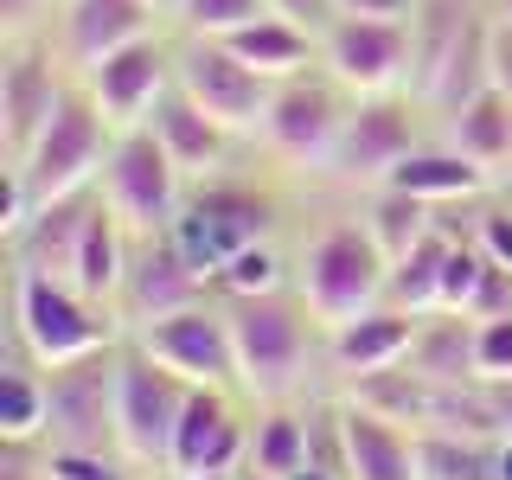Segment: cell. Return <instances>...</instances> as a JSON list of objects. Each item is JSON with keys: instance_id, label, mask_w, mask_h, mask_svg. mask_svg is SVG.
<instances>
[{"instance_id": "obj_1", "label": "cell", "mask_w": 512, "mask_h": 480, "mask_svg": "<svg viewBox=\"0 0 512 480\" xmlns=\"http://www.w3.org/2000/svg\"><path fill=\"white\" fill-rule=\"evenodd\" d=\"M231 314V346H237V391L244 404H295L308 384L314 346H327V327L301 301V288H269V295H224Z\"/></svg>"}, {"instance_id": "obj_2", "label": "cell", "mask_w": 512, "mask_h": 480, "mask_svg": "<svg viewBox=\"0 0 512 480\" xmlns=\"http://www.w3.org/2000/svg\"><path fill=\"white\" fill-rule=\"evenodd\" d=\"M122 314L90 301L71 276H52V269H7V340H20L39 365H64L84 359V352H103L122 340Z\"/></svg>"}, {"instance_id": "obj_3", "label": "cell", "mask_w": 512, "mask_h": 480, "mask_svg": "<svg viewBox=\"0 0 512 480\" xmlns=\"http://www.w3.org/2000/svg\"><path fill=\"white\" fill-rule=\"evenodd\" d=\"M384 276H391V256L378 250V237L365 231V218L320 224V231L308 237V250L295 256V288L314 308L320 327H340V320L378 308Z\"/></svg>"}, {"instance_id": "obj_4", "label": "cell", "mask_w": 512, "mask_h": 480, "mask_svg": "<svg viewBox=\"0 0 512 480\" xmlns=\"http://www.w3.org/2000/svg\"><path fill=\"white\" fill-rule=\"evenodd\" d=\"M109 148H116V122L103 116V103L84 84H71L64 103L52 109V122H45V135L32 141V154L13 173L26 180L32 205H45L64 199V192H90L109 167Z\"/></svg>"}, {"instance_id": "obj_5", "label": "cell", "mask_w": 512, "mask_h": 480, "mask_svg": "<svg viewBox=\"0 0 512 480\" xmlns=\"http://www.w3.org/2000/svg\"><path fill=\"white\" fill-rule=\"evenodd\" d=\"M192 384L180 372L122 340V372H116V448L135 461L148 480H173V429H180Z\"/></svg>"}, {"instance_id": "obj_6", "label": "cell", "mask_w": 512, "mask_h": 480, "mask_svg": "<svg viewBox=\"0 0 512 480\" xmlns=\"http://www.w3.org/2000/svg\"><path fill=\"white\" fill-rule=\"evenodd\" d=\"M167 237L205 269V276H218L237 250L269 244V237H276V199L218 173V180L186 186V205H180V218H173Z\"/></svg>"}, {"instance_id": "obj_7", "label": "cell", "mask_w": 512, "mask_h": 480, "mask_svg": "<svg viewBox=\"0 0 512 480\" xmlns=\"http://www.w3.org/2000/svg\"><path fill=\"white\" fill-rule=\"evenodd\" d=\"M96 192L128 224V237H160V231H173V218L186 205V173L173 167V154L160 148L154 128L141 122V128H116V148H109V167L96 180Z\"/></svg>"}, {"instance_id": "obj_8", "label": "cell", "mask_w": 512, "mask_h": 480, "mask_svg": "<svg viewBox=\"0 0 512 480\" xmlns=\"http://www.w3.org/2000/svg\"><path fill=\"white\" fill-rule=\"evenodd\" d=\"M346 109L352 96L333 84L327 71H301V77H282L269 90V116L256 128L269 160H282L288 173H327L333 160V141L346 128Z\"/></svg>"}, {"instance_id": "obj_9", "label": "cell", "mask_w": 512, "mask_h": 480, "mask_svg": "<svg viewBox=\"0 0 512 480\" xmlns=\"http://www.w3.org/2000/svg\"><path fill=\"white\" fill-rule=\"evenodd\" d=\"M173 84L237 141H256V128L269 116V90H276L263 71H250L231 52V39H205V32H173Z\"/></svg>"}, {"instance_id": "obj_10", "label": "cell", "mask_w": 512, "mask_h": 480, "mask_svg": "<svg viewBox=\"0 0 512 480\" xmlns=\"http://www.w3.org/2000/svg\"><path fill=\"white\" fill-rule=\"evenodd\" d=\"M423 116H429V109L416 103L410 90H391V96H352L346 128H340V141H333V160H327V180L359 186V192L384 186V180L397 173V160L429 141V135H423Z\"/></svg>"}, {"instance_id": "obj_11", "label": "cell", "mask_w": 512, "mask_h": 480, "mask_svg": "<svg viewBox=\"0 0 512 480\" xmlns=\"http://www.w3.org/2000/svg\"><path fill=\"white\" fill-rule=\"evenodd\" d=\"M71 64L58 58L52 32H32V39H0V160L20 167L32 154V141L45 135L52 109L71 90Z\"/></svg>"}, {"instance_id": "obj_12", "label": "cell", "mask_w": 512, "mask_h": 480, "mask_svg": "<svg viewBox=\"0 0 512 480\" xmlns=\"http://www.w3.org/2000/svg\"><path fill=\"white\" fill-rule=\"evenodd\" d=\"M122 340L103 352H84V359L45 365V448H116Z\"/></svg>"}, {"instance_id": "obj_13", "label": "cell", "mask_w": 512, "mask_h": 480, "mask_svg": "<svg viewBox=\"0 0 512 480\" xmlns=\"http://www.w3.org/2000/svg\"><path fill=\"white\" fill-rule=\"evenodd\" d=\"M410 58H416L410 20H359V13H340V20L320 32V71L346 96L410 90Z\"/></svg>"}, {"instance_id": "obj_14", "label": "cell", "mask_w": 512, "mask_h": 480, "mask_svg": "<svg viewBox=\"0 0 512 480\" xmlns=\"http://www.w3.org/2000/svg\"><path fill=\"white\" fill-rule=\"evenodd\" d=\"M141 352H154L167 372H180L186 384H224L237 391V346H231V314H224V295H205L192 308H173L148 320V327L128 333Z\"/></svg>"}, {"instance_id": "obj_15", "label": "cell", "mask_w": 512, "mask_h": 480, "mask_svg": "<svg viewBox=\"0 0 512 480\" xmlns=\"http://www.w3.org/2000/svg\"><path fill=\"white\" fill-rule=\"evenodd\" d=\"M250 455V416L244 391L224 384H192L180 429H173V480H199V474H244Z\"/></svg>"}, {"instance_id": "obj_16", "label": "cell", "mask_w": 512, "mask_h": 480, "mask_svg": "<svg viewBox=\"0 0 512 480\" xmlns=\"http://www.w3.org/2000/svg\"><path fill=\"white\" fill-rule=\"evenodd\" d=\"M218 295L212 276H205L192 256L173 244L167 231L160 237H135V250H128V276H122V295H116V314L122 327H148V320L173 314V308H192V301Z\"/></svg>"}, {"instance_id": "obj_17", "label": "cell", "mask_w": 512, "mask_h": 480, "mask_svg": "<svg viewBox=\"0 0 512 480\" xmlns=\"http://www.w3.org/2000/svg\"><path fill=\"white\" fill-rule=\"evenodd\" d=\"M77 84L103 103V116L116 122V128H141V122L154 116L160 90L173 84V32L160 26V32H148V39L122 45V52H109V58H96Z\"/></svg>"}, {"instance_id": "obj_18", "label": "cell", "mask_w": 512, "mask_h": 480, "mask_svg": "<svg viewBox=\"0 0 512 480\" xmlns=\"http://www.w3.org/2000/svg\"><path fill=\"white\" fill-rule=\"evenodd\" d=\"M160 26H167V13H160L154 0H58L52 45H58V58L71 64V77H84L96 58L148 39Z\"/></svg>"}, {"instance_id": "obj_19", "label": "cell", "mask_w": 512, "mask_h": 480, "mask_svg": "<svg viewBox=\"0 0 512 480\" xmlns=\"http://www.w3.org/2000/svg\"><path fill=\"white\" fill-rule=\"evenodd\" d=\"M333 416H340V448H346V480H423V461H416V429L391 423L384 410L359 404V397H333Z\"/></svg>"}, {"instance_id": "obj_20", "label": "cell", "mask_w": 512, "mask_h": 480, "mask_svg": "<svg viewBox=\"0 0 512 480\" xmlns=\"http://www.w3.org/2000/svg\"><path fill=\"white\" fill-rule=\"evenodd\" d=\"M416 320H423V314L397 308V301H378V308L340 320V327H327V365H333L346 384L365 378V372H391V365L410 359Z\"/></svg>"}, {"instance_id": "obj_21", "label": "cell", "mask_w": 512, "mask_h": 480, "mask_svg": "<svg viewBox=\"0 0 512 480\" xmlns=\"http://www.w3.org/2000/svg\"><path fill=\"white\" fill-rule=\"evenodd\" d=\"M148 128L160 135V148L173 154V167L186 173V186H199V180H218L224 167H231V148H237V135L224 122H212L199 103L180 90V84H167L160 90V103H154V116Z\"/></svg>"}, {"instance_id": "obj_22", "label": "cell", "mask_w": 512, "mask_h": 480, "mask_svg": "<svg viewBox=\"0 0 512 480\" xmlns=\"http://www.w3.org/2000/svg\"><path fill=\"white\" fill-rule=\"evenodd\" d=\"M384 186H404V192H416V199H429V205H455V199H487V192L500 186V173L468 160L455 141L429 135L423 148H410L404 160H397V173Z\"/></svg>"}, {"instance_id": "obj_23", "label": "cell", "mask_w": 512, "mask_h": 480, "mask_svg": "<svg viewBox=\"0 0 512 480\" xmlns=\"http://www.w3.org/2000/svg\"><path fill=\"white\" fill-rule=\"evenodd\" d=\"M96 205V186L90 192H64V199H45L20 231H7V263H26V269H52L64 276L71 269V250L84 237V218Z\"/></svg>"}, {"instance_id": "obj_24", "label": "cell", "mask_w": 512, "mask_h": 480, "mask_svg": "<svg viewBox=\"0 0 512 480\" xmlns=\"http://www.w3.org/2000/svg\"><path fill=\"white\" fill-rule=\"evenodd\" d=\"M128 250H135V237H128V224L103 205V192H96V205H90V218H84V237H77V250H71V276L77 288H84L90 301H103V308H116V295H122V276H128Z\"/></svg>"}, {"instance_id": "obj_25", "label": "cell", "mask_w": 512, "mask_h": 480, "mask_svg": "<svg viewBox=\"0 0 512 480\" xmlns=\"http://www.w3.org/2000/svg\"><path fill=\"white\" fill-rule=\"evenodd\" d=\"M314 461V410L301 404H256L250 410V455L244 474L256 480H288Z\"/></svg>"}, {"instance_id": "obj_26", "label": "cell", "mask_w": 512, "mask_h": 480, "mask_svg": "<svg viewBox=\"0 0 512 480\" xmlns=\"http://www.w3.org/2000/svg\"><path fill=\"white\" fill-rule=\"evenodd\" d=\"M410 372L442 378V384H487L480 378V320L474 314H423L416 320V346H410Z\"/></svg>"}, {"instance_id": "obj_27", "label": "cell", "mask_w": 512, "mask_h": 480, "mask_svg": "<svg viewBox=\"0 0 512 480\" xmlns=\"http://www.w3.org/2000/svg\"><path fill=\"white\" fill-rule=\"evenodd\" d=\"M231 52L250 64V71H263L269 84H282V77H301V71H320V39L308 26L282 20V13H263V20L237 26L231 32Z\"/></svg>"}, {"instance_id": "obj_28", "label": "cell", "mask_w": 512, "mask_h": 480, "mask_svg": "<svg viewBox=\"0 0 512 480\" xmlns=\"http://www.w3.org/2000/svg\"><path fill=\"white\" fill-rule=\"evenodd\" d=\"M436 135H442V141H455V148L468 154V160H480V167L500 173L506 160H512V96H506L500 84L474 90L448 122H436Z\"/></svg>"}, {"instance_id": "obj_29", "label": "cell", "mask_w": 512, "mask_h": 480, "mask_svg": "<svg viewBox=\"0 0 512 480\" xmlns=\"http://www.w3.org/2000/svg\"><path fill=\"white\" fill-rule=\"evenodd\" d=\"M0 442L13 448L45 442V365L20 340H7V365H0Z\"/></svg>"}, {"instance_id": "obj_30", "label": "cell", "mask_w": 512, "mask_h": 480, "mask_svg": "<svg viewBox=\"0 0 512 480\" xmlns=\"http://www.w3.org/2000/svg\"><path fill=\"white\" fill-rule=\"evenodd\" d=\"M448 250H455V237L436 224V231L416 237L404 256H391L384 301H397V308H410V314H436V308H442V269H448Z\"/></svg>"}, {"instance_id": "obj_31", "label": "cell", "mask_w": 512, "mask_h": 480, "mask_svg": "<svg viewBox=\"0 0 512 480\" xmlns=\"http://www.w3.org/2000/svg\"><path fill=\"white\" fill-rule=\"evenodd\" d=\"M359 218H365V231L378 237L384 256H404L416 237L436 231V205L416 199V192H404V186H372L365 205H359Z\"/></svg>"}, {"instance_id": "obj_32", "label": "cell", "mask_w": 512, "mask_h": 480, "mask_svg": "<svg viewBox=\"0 0 512 480\" xmlns=\"http://www.w3.org/2000/svg\"><path fill=\"white\" fill-rule=\"evenodd\" d=\"M493 442L500 436H448V429L416 436L423 480H493Z\"/></svg>"}, {"instance_id": "obj_33", "label": "cell", "mask_w": 512, "mask_h": 480, "mask_svg": "<svg viewBox=\"0 0 512 480\" xmlns=\"http://www.w3.org/2000/svg\"><path fill=\"white\" fill-rule=\"evenodd\" d=\"M295 282V269L282 263V250H276V237L269 244H250V250H237L231 263L212 276L218 295H269V288H288Z\"/></svg>"}, {"instance_id": "obj_34", "label": "cell", "mask_w": 512, "mask_h": 480, "mask_svg": "<svg viewBox=\"0 0 512 480\" xmlns=\"http://www.w3.org/2000/svg\"><path fill=\"white\" fill-rule=\"evenodd\" d=\"M45 480H148L122 448H45L39 442Z\"/></svg>"}, {"instance_id": "obj_35", "label": "cell", "mask_w": 512, "mask_h": 480, "mask_svg": "<svg viewBox=\"0 0 512 480\" xmlns=\"http://www.w3.org/2000/svg\"><path fill=\"white\" fill-rule=\"evenodd\" d=\"M493 276V256L474 244V237H455V250H448V269H442V308L448 314H474L480 288Z\"/></svg>"}, {"instance_id": "obj_36", "label": "cell", "mask_w": 512, "mask_h": 480, "mask_svg": "<svg viewBox=\"0 0 512 480\" xmlns=\"http://www.w3.org/2000/svg\"><path fill=\"white\" fill-rule=\"evenodd\" d=\"M269 0H180L173 13V32H205V39H231L237 26L263 20Z\"/></svg>"}, {"instance_id": "obj_37", "label": "cell", "mask_w": 512, "mask_h": 480, "mask_svg": "<svg viewBox=\"0 0 512 480\" xmlns=\"http://www.w3.org/2000/svg\"><path fill=\"white\" fill-rule=\"evenodd\" d=\"M474 244L500 269H512V205L500 199V186H493L487 199H480V212H474Z\"/></svg>"}, {"instance_id": "obj_38", "label": "cell", "mask_w": 512, "mask_h": 480, "mask_svg": "<svg viewBox=\"0 0 512 480\" xmlns=\"http://www.w3.org/2000/svg\"><path fill=\"white\" fill-rule=\"evenodd\" d=\"M480 378H487V384L512 378V314H487V320H480Z\"/></svg>"}, {"instance_id": "obj_39", "label": "cell", "mask_w": 512, "mask_h": 480, "mask_svg": "<svg viewBox=\"0 0 512 480\" xmlns=\"http://www.w3.org/2000/svg\"><path fill=\"white\" fill-rule=\"evenodd\" d=\"M269 13H282V20L308 26L314 39H320V32H327L333 20H340V7H333V0H269Z\"/></svg>"}, {"instance_id": "obj_40", "label": "cell", "mask_w": 512, "mask_h": 480, "mask_svg": "<svg viewBox=\"0 0 512 480\" xmlns=\"http://www.w3.org/2000/svg\"><path fill=\"white\" fill-rule=\"evenodd\" d=\"M487 84H500L512 96V26L493 13V39H487Z\"/></svg>"}, {"instance_id": "obj_41", "label": "cell", "mask_w": 512, "mask_h": 480, "mask_svg": "<svg viewBox=\"0 0 512 480\" xmlns=\"http://www.w3.org/2000/svg\"><path fill=\"white\" fill-rule=\"evenodd\" d=\"M333 7L359 20H416V0H333Z\"/></svg>"}, {"instance_id": "obj_42", "label": "cell", "mask_w": 512, "mask_h": 480, "mask_svg": "<svg viewBox=\"0 0 512 480\" xmlns=\"http://www.w3.org/2000/svg\"><path fill=\"white\" fill-rule=\"evenodd\" d=\"M0 448H7V468H0V480H45L39 448H13V442H0Z\"/></svg>"}, {"instance_id": "obj_43", "label": "cell", "mask_w": 512, "mask_h": 480, "mask_svg": "<svg viewBox=\"0 0 512 480\" xmlns=\"http://www.w3.org/2000/svg\"><path fill=\"white\" fill-rule=\"evenodd\" d=\"M493 480H512V429L493 442Z\"/></svg>"}, {"instance_id": "obj_44", "label": "cell", "mask_w": 512, "mask_h": 480, "mask_svg": "<svg viewBox=\"0 0 512 480\" xmlns=\"http://www.w3.org/2000/svg\"><path fill=\"white\" fill-rule=\"evenodd\" d=\"M288 480H340V474H327V468H314V461H308V468H301V474H288Z\"/></svg>"}, {"instance_id": "obj_45", "label": "cell", "mask_w": 512, "mask_h": 480, "mask_svg": "<svg viewBox=\"0 0 512 480\" xmlns=\"http://www.w3.org/2000/svg\"><path fill=\"white\" fill-rule=\"evenodd\" d=\"M493 13H500V20L512 26V0H493Z\"/></svg>"}, {"instance_id": "obj_46", "label": "cell", "mask_w": 512, "mask_h": 480, "mask_svg": "<svg viewBox=\"0 0 512 480\" xmlns=\"http://www.w3.org/2000/svg\"><path fill=\"white\" fill-rule=\"evenodd\" d=\"M154 7H160V13H167V20H173V13H180V0H154Z\"/></svg>"}, {"instance_id": "obj_47", "label": "cell", "mask_w": 512, "mask_h": 480, "mask_svg": "<svg viewBox=\"0 0 512 480\" xmlns=\"http://www.w3.org/2000/svg\"><path fill=\"white\" fill-rule=\"evenodd\" d=\"M500 199H506V205H512V180H506V186H500Z\"/></svg>"}]
</instances>
